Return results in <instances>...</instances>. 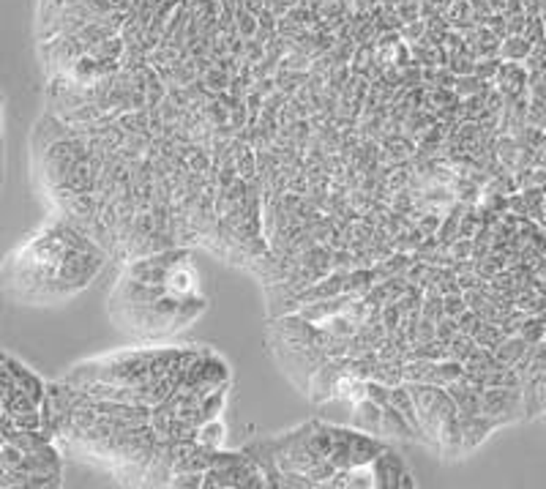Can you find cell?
<instances>
[{"instance_id":"7a4b0ae2","label":"cell","mask_w":546,"mask_h":489,"mask_svg":"<svg viewBox=\"0 0 546 489\" xmlns=\"http://www.w3.org/2000/svg\"><path fill=\"white\" fill-rule=\"evenodd\" d=\"M107 254L66 216H52L0 262V290L14 304L61 306L85 293Z\"/></svg>"},{"instance_id":"6da1fadb","label":"cell","mask_w":546,"mask_h":489,"mask_svg":"<svg viewBox=\"0 0 546 489\" xmlns=\"http://www.w3.org/2000/svg\"><path fill=\"white\" fill-rule=\"evenodd\" d=\"M205 309L202 270L186 249L129 262L109 293V320L137 342L170 339L189 329Z\"/></svg>"},{"instance_id":"277c9868","label":"cell","mask_w":546,"mask_h":489,"mask_svg":"<svg viewBox=\"0 0 546 489\" xmlns=\"http://www.w3.org/2000/svg\"><path fill=\"white\" fill-rule=\"evenodd\" d=\"M418 408V429L437 446L462 449V413H456V405L437 389H413L410 391Z\"/></svg>"},{"instance_id":"3957f363","label":"cell","mask_w":546,"mask_h":489,"mask_svg":"<svg viewBox=\"0 0 546 489\" xmlns=\"http://www.w3.org/2000/svg\"><path fill=\"white\" fill-rule=\"evenodd\" d=\"M268 484L285 486H337V481L361 465L374 462L386 446L377 434L339 429L325 424H303L279 438H265L249 446Z\"/></svg>"}]
</instances>
